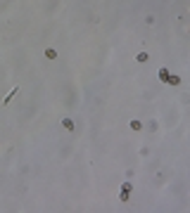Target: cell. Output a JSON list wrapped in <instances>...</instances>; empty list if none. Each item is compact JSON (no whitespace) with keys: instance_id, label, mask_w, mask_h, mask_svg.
<instances>
[{"instance_id":"1","label":"cell","mask_w":190,"mask_h":213,"mask_svg":"<svg viewBox=\"0 0 190 213\" xmlns=\"http://www.w3.org/2000/svg\"><path fill=\"white\" fill-rule=\"evenodd\" d=\"M131 190H133V187H131V182H124V187H121V194H119L121 201H128V199H131Z\"/></svg>"},{"instance_id":"8","label":"cell","mask_w":190,"mask_h":213,"mask_svg":"<svg viewBox=\"0 0 190 213\" xmlns=\"http://www.w3.org/2000/svg\"><path fill=\"white\" fill-rule=\"evenodd\" d=\"M166 83H171V85H181V78H178V76H169Z\"/></svg>"},{"instance_id":"3","label":"cell","mask_w":190,"mask_h":213,"mask_svg":"<svg viewBox=\"0 0 190 213\" xmlns=\"http://www.w3.org/2000/svg\"><path fill=\"white\" fill-rule=\"evenodd\" d=\"M62 126H64L69 133H74V130H76V126H74V121H71V118H64V121H62Z\"/></svg>"},{"instance_id":"2","label":"cell","mask_w":190,"mask_h":213,"mask_svg":"<svg viewBox=\"0 0 190 213\" xmlns=\"http://www.w3.org/2000/svg\"><path fill=\"white\" fill-rule=\"evenodd\" d=\"M14 95H19V88H12V92H10V95L5 97V100H3V104H10V102L14 100Z\"/></svg>"},{"instance_id":"4","label":"cell","mask_w":190,"mask_h":213,"mask_svg":"<svg viewBox=\"0 0 190 213\" xmlns=\"http://www.w3.org/2000/svg\"><path fill=\"white\" fill-rule=\"evenodd\" d=\"M45 57H48V59H57V50H55V48H48V50H45Z\"/></svg>"},{"instance_id":"5","label":"cell","mask_w":190,"mask_h":213,"mask_svg":"<svg viewBox=\"0 0 190 213\" xmlns=\"http://www.w3.org/2000/svg\"><path fill=\"white\" fill-rule=\"evenodd\" d=\"M136 59H138L140 64H145L147 59H150V55H147V52H138V55H136Z\"/></svg>"},{"instance_id":"6","label":"cell","mask_w":190,"mask_h":213,"mask_svg":"<svg viewBox=\"0 0 190 213\" xmlns=\"http://www.w3.org/2000/svg\"><path fill=\"white\" fill-rule=\"evenodd\" d=\"M169 76H171V74H169V69H159V81H164V83H166Z\"/></svg>"},{"instance_id":"7","label":"cell","mask_w":190,"mask_h":213,"mask_svg":"<svg viewBox=\"0 0 190 213\" xmlns=\"http://www.w3.org/2000/svg\"><path fill=\"white\" fill-rule=\"evenodd\" d=\"M140 128H143V123H140V121H131V130H136V133H138Z\"/></svg>"}]
</instances>
